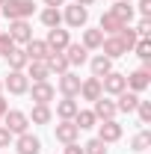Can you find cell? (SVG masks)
I'll return each instance as SVG.
<instances>
[{
  "label": "cell",
  "mask_w": 151,
  "mask_h": 154,
  "mask_svg": "<svg viewBox=\"0 0 151 154\" xmlns=\"http://www.w3.org/2000/svg\"><path fill=\"white\" fill-rule=\"evenodd\" d=\"M3 15L9 21H27L33 12H36V3L33 0H3Z\"/></svg>",
  "instance_id": "obj_1"
},
{
  "label": "cell",
  "mask_w": 151,
  "mask_h": 154,
  "mask_svg": "<svg viewBox=\"0 0 151 154\" xmlns=\"http://www.w3.org/2000/svg\"><path fill=\"white\" fill-rule=\"evenodd\" d=\"M3 128H6L12 136H21V134L30 131V119H27V113H21V110H6V116H3Z\"/></svg>",
  "instance_id": "obj_2"
},
{
  "label": "cell",
  "mask_w": 151,
  "mask_h": 154,
  "mask_svg": "<svg viewBox=\"0 0 151 154\" xmlns=\"http://www.w3.org/2000/svg\"><path fill=\"white\" fill-rule=\"evenodd\" d=\"M122 134H125V128H122L116 119L98 122V139H101L104 145H113V142H119V139H122Z\"/></svg>",
  "instance_id": "obj_3"
},
{
  "label": "cell",
  "mask_w": 151,
  "mask_h": 154,
  "mask_svg": "<svg viewBox=\"0 0 151 154\" xmlns=\"http://www.w3.org/2000/svg\"><path fill=\"white\" fill-rule=\"evenodd\" d=\"M101 89H104V95H119V92H125L128 89V77L122 74V71H110V74L101 77Z\"/></svg>",
  "instance_id": "obj_4"
},
{
  "label": "cell",
  "mask_w": 151,
  "mask_h": 154,
  "mask_svg": "<svg viewBox=\"0 0 151 154\" xmlns=\"http://www.w3.org/2000/svg\"><path fill=\"white\" fill-rule=\"evenodd\" d=\"M62 21L68 24V27H86V21H89V9L86 6H80V3H71V6H65V12H62Z\"/></svg>",
  "instance_id": "obj_5"
},
{
  "label": "cell",
  "mask_w": 151,
  "mask_h": 154,
  "mask_svg": "<svg viewBox=\"0 0 151 154\" xmlns=\"http://www.w3.org/2000/svg\"><path fill=\"white\" fill-rule=\"evenodd\" d=\"M3 89H9V95H27L30 77L24 74V71H9V77L3 80Z\"/></svg>",
  "instance_id": "obj_6"
},
{
  "label": "cell",
  "mask_w": 151,
  "mask_h": 154,
  "mask_svg": "<svg viewBox=\"0 0 151 154\" xmlns=\"http://www.w3.org/2000/svg\"><path fill=\"white\" fill-rule=\"evenodd\" d=\"M27 92H30V98H33V104H48V107H51V101L57 98V89H54L48 80H42V83H33Z\"/></svg>",
  "instance_id": "obj_7"
},
{
  "label": "cell",
  "mask_w": 151,
  "mask_h": 154,
  "mask_svg": "<svg viewBox=\"0 0 151 154\" xmlns=\"http://www.w3.org/2000/svg\"><path fill=\"white\" fill-rule=\"evenodd\" d=\"M9 38L15 45H27L33 38V24L30 21H9Z\"/></svg>",
  "instance_id": "obj_8"
},
{
  "label": "cell",
  "mask_w": 151,
  "mask_h": 154,
  "mask_svg": "<svg viewBox=\"0 0 151 154\" xmlns=\"http://www.w3.org/2000/svg\"><path fill=\"white\" fill-rule=\"evenodd\" d=\"M45 45H48L51 51L62 54V51L71 45V36H68V30H62V27H54V30H48V38H45Z\"/></svg>",
  "instance_id": "obj_9"
},
{
  "label": "cell",
  "mask_w": 151,
  "mask_h": 154,
  "mask_svg": "<svg viewBox=\"0 0 151 154\" xmlns=\"http://www.w3.org/2000/svg\"><path fill=\"white\" fill-rule=\"evenodd\" d=\"M125 77H128V89L136 92V95L145 92V89L151 86V71L148 68H136V71H131V74H125Z\"/></svg>",
  "instance_id": "obj_10"
},
{
  "label": "cell",
  "mask_w": 151,
  "mask_h": 154,
  "mask_svg": "<svg viewBox=\"0 0 151 154\" xmlns=\"http://www.w3.org/2000/svg\"><path fill=\"white\" fill-rule=\"evenodd\" d=\"M80 83H83V80H80L74 71H65V74H59V80H57V86H59V92H62V98H77Z\"/></svg>",
  "instance_id": "obj_11"
},
{
  "label": "cell",
  "mask_w": 151,
  "mask_h": 154,
  "mask_svg": "<svg viewBox=\"0 0 151 154\" xmlns=\"http://www.w3.org/2000/svg\"><path fill=\"white\" fill-rule=\"evenodd\" d=\"M15 151L18 154H39L42 151V139H39L36 134H21V136H15Z\"/></svg>",
  "instance_id": "obj_12"
},
{
  "label": "cell",
  "mask_w": 151,
  "mask_h": 154,
  "mask_svg": "<svg viewBox=\"0 0 151 154\" xmlns=\"http://www.w3.org/2000/svg\"><path fill=\"white\" fill-rule=\"evenodd\" d=\"M104 95V89H101V77H86L83 83H80V92H77V98H83V101H98V98Z\"/></svg>",
  "instance_id": "obj_13"
},
{
  "label": "cell",
  "mask_w": 151,
  "mask_h": 154,
  "mask_svg": "<svg viewBox=\"0 0 151 154\" xmlns=\"http://www.w3.org/2000/svg\"><path fill=\"white\" fill-rule=\"evenodd\" d=\"M92 113H95L98 122H107V119H116V116H119V107H116V101H110L107 95H101L98 101H95Z\"/></svg>",
  "instance_id": "obj_14"
},
{
  "label": "cell",
  "mask_w": 151,
  "mask_h": 154,
  "mask_svg": "<svg viewBox=\"0 0 151 154\" xmlns=\"http://www.w3.org/2000/svg\"><path fill=\"white\" fill-rule=\"evenodd\" d=\"M54 136H57V142L68 145V142H77L80 139V128H77L74 122H59L57 128H54Z\"/></svg>",
  "instance_id": "obj_15"
},
{
  "label": "cell",
  "mask_w": 151,
  "mask_h": 154,
  "mask_svg": "<svg viewBox=\"0 0 151 154\" xmlns=\"http://www.w3.org/2000/svg\"><path fill=\"white\" fill-rule=\"evenodd\" d=\"M24 74L30 77L33 83H42V80H48V77H51V68H48V62H45V59H30V62H27V68H24Z\"/></svg>",
  "instance_id": "obj_16"
},
{
  "label": "cell",
  "mask_w": 151,
  "mask_h": 154,
  "mask_svg": "<svg viewBox=\"0 0 151 154\" xmlns=\"http://www.w3.org/2000/svg\"><path fill=\"white\" fill-rule=\"evenodd\" d=\"M101 51H104V57H110V59H119V57H125V54H128V48L122 45V38H119V36H104Z\"/></svg>",
  "instance_id": "obj_17"
},
{
  "label": "cell",
  "mask_w": 151,
  "mask_h": 154,
  "mask_svg": "<svg viewBox=\"0 0 151 154\" xmlns=\"http://www.w3.org/2000/svg\"><path fill=\"white\" fill-rule=\"evenodd\" d=\"M24 54H27V59H48L51 57V48L45 45V38H30L24 45Z\"/></svg>",
  "instance_id": "obj_18"
},
{
  "label": "cell",
  "mask_w": 151,
  "mask_h": 154,
  "mask_svg": "<svg viewBox=\"0 0 151 154\" xmlns=\"http://www.w3.org/2000/svg\"><path fill=\"white\" fill-rule=\"evenodd\" d=\"M62 54H65V59H68V65H83V62H89V51H86L80 42H71Z\"/></svg>",
  "instance_id": "obj_19"
},
{
  "label": "cell",
  "mask_w": 151,
  "mask_h": 154,
  "mask_svg": "<svg viewBox=\"0 0 151 154\" xmlns=\"http://www.w3.org/2000/svg\"><path fill=\"white\" fill-rule=\"evenodd\" d=\"M77 110H80V101H77V98H62V101H57L59 122H71V119L77 116Z\"/></svg>",
  "instance_id": "obj_20"
},
{
  "label": "cell",
  "mask_w": 151,
  "mask_h": 154,
  "mask_svg": "<svg viewBox=\"0 0 151 154\" xmlns=\"http://www.w3.org/2000/svg\"><path fill=\"white\" fill-rule=\"evenodd\" d=\"M122 27H125V21H119L113 12H110V9H107V12L101 15V21H98V30H101L104 36H116V33H119Z\"/></svg>",
  "instance_id": "obj_21"
},
{
  "label": "cell",
  "mask_w": 151,
  "mask_h": 154,
  "mask_svg": "<svg viewBox=\"0 0 151 154\" xmlns=\"http://www.w3.org/2000/svg\"><path fill=\"white\" fill-rule=\"evenodd\" d=\"M27 119H30V125H51L54 110H51L48 104H33V110L27 113Z\"/></svg>",
  "instance_id": "obj_22"
},
{
  "label": "cell",
  "mask_w": 151,
  "mask_h": 154,
  "mask_svg": "<svg viewBox=\"0 0 151 154\" xmlns=\"http://www.w3.org/2000/svg\"><path fill=\"white\" fill-rule=\"evenodd\" d=\"M3 59L9 62V71H24V68H27V62H30L27 54H24V48H18V45H15V48H12Z\"/></svg>",
  "instance_id": "obj_23"
},
{
  "label": "cell",
  "mask_w": 151,
  "mask_h": 154,
  "mask_svg": "<svg viewBox=\"0 0 151 154\" xmlns=\"http://www.w3.org/2000/svg\"><path fill=\"white\" fill-rule=\"evenodd\" d=\"M48 62V68H51V74H65V71H71V65H68V59H65V54H57V51H51V57L45 59Z\"/></svg>",
  "instance_id": "obj_24"
},
{
  "label": "cell",
  "mask_w": 151,
  "mask_h": 154,
  "mask_svg": "<svg viewBox=\"0 0 151 154\" xmlns=\"http://www.w3.org/2000/svg\"><path fill=\"white\" fill-rule=\"evenodd\" d=\"M119 101H116V107H119V113H133L136 110V104H139V95L131 92V89H125V92H119Z\"/></svg>",
  "instance_id": "obj_25"
},
{
  "label": "cell",
  "mask_w": 151,
  "mask_h": 154,
  "mask_svg": "<svg viewBox=\"0 0 151 154\" xmlns=\"http://www.w3.org/2000/svg\"><path fill=\"white\" fill-rule=\"evenodd\" d=\"M89 68H92V77H104V74L113 71V59L104 57V54H98V57L89 59Z\"/></svg>",
  "instance_id": "obj_26"
},
{
  "label": "cell",
  "mask_w": 151,
  "mask_h": 154,
  "mask_svg": "<svg viewBox=\"0 0 151 154\" xmlns=\"http://www.w3.org/2000/svg\"><path fill=\"white\" fill-rule=\"evenodd\" d=\"M110 12H113L119 21H125V24H131L133 15H136V12H133V3H128V0H116L113 6H110Z\"/></svg>",
  "instance_id": "obj_27"
},
{
  "label": "cell",
  "mask_w": 151,
  "mask_h": 154,
  "mask_svg": "<svg viewBox=\"0 0 151 154\" xmlns=\"http://www.w3.org/2000/svg\"><path fill=\"white\" fill-rule=\"evenodd\" d=\"M101 42H104V33L98 30V27H92V30H83V48L86 51H101Z\"/></svg>",
  "instance_id": "obj_28"
},
{
  "label": "cell",
  "mask_w": 151,
  "mask_h": 154,
  "mask_svg": "<svg viewBox=\"0 0 151 154\" xmlns=\"http://www.w3.org/2000/svg\"><path fill=\"white\" fill-rule=\"evenodd\" d=\"M39 18H42V24H45L48 30H54V27H59V24H62V12H59V9H54V6H45Z\"/></svg>",
  "instance_id": "obj_29"
},
{
  "label": "cell",
  "mask_w": 151,
  "mask_h": 154,
  "mask_svg": "<svg viewBox=\"0 0 151 154\" xmlns=\"http://www.w3.org/2000/svg\"><path fill=\"white\" fill-rule=\"evenodd\" d=\"M71 122H74L80 131H89V128H95V125H98V119H95L92 110H77V116L71 119Z\"/></svg>",
  "instance_id": "obj_30"
},
{
  "label": "cell",
  "mask_w": 151,
  "mask_h": 154,
  "mask_svg": "<svg viewBox=\"0 0 151 154\" xmlns=\"http://www.w3.org/2000/svg\"><path fill=\"white\" fill-rule=\"evenodd\" d=\"M133 51H136V57L142 59V68H148V65H151V42H148V38H136Z\"/></svg>",
  "instance_id": "obj_31"
},
{
  "label": "cell",
  "mask_w": 151,
  "mask_h": 154,
  "mask_svg": "<svg viewBox=\"0 0 151 154\" xmlns=\"http://www.w3.org/2000/svg\"><path fill=\"white\" fill-rule=\"evenodd\" d=\"M148 148H151V134L148 131H139V134L131 139V151L139 154V151H148Z\"/></svg>",
  "instance_id": "obj_32"
},
{
  "label": "cell",
  "mask_w": 151,
  "mask_h": 154,
  "mask_svg": "<svg viewBox=\"0 0 151 154\" xmlns=\"http://www.w3.org/2000/svg\"><path fill=\"white\" fill-rule=\"evenodd\" d=\"M116 36L122 38V45H125L128 51H133V45H136V38H139L136 33H133V27H131V24H125V27H122V30H119Z\"/></svg>",
  "instance_id": "obj_33"
},
{
  "label": "cell",
  "mask_w": 151,
  "mask_h": 154,
  "mask_svg": "<svg viewBox=\"0 0 151 154\" xmlns=\"http://www.w3.org/2000/svg\"><path fill=\"white\" fill-rule=\"evenodd\" d=\"M133 113L139 116V125H151V101H142L139 98V104H136Z\"/></svg>",
  "instance_id": "obj_34"
},
{
  "label": "cell",
  "mask_w": 151,
  "mask_h": 154,
  "mask_svg": "<svg viewBox=\"0 0 151 154\" xmlns=\"http://www.w3.org/2000/svg\"><path fill=\"white\" fill-rule=\"evenodd\" d=\"M83 154H107V145L95 136V139H89V142L83 145Z\"/></svg>",
  "instance_id": "obj_35"
},
{
  "label": "cell",
  "mask_w": 151,
  "mask_h": 154,
  "mask_svg": "<svg viewBox=\"0 0 151 154\" xmlns=\"http://www.w3.org/2000/svg\"><path fill=\"white\" fill-rule=\"evenodd\" d=\"M133 33L139 38H148V33H151V18H139L136 21V27H133Z\"/></svg>",
  "instance_id": "obj_36"
},
{
  "label": "cell",
  "mask_w": 151,
  "mask_h": 154,
  "mask_svg": "<svg viewBox=\"0 0 151 154\" xmlns=\"http://www.w3.org/2000/svg\"><path fill=\"white\" fill-rule=\"evenodd\" d=\"M12 48H15V42L9 38V33H0V57H6Z\"/></svg>",
  "instance_id": "obj_37"
},
{
  "label": "cell",
  "mask_w": 151,
  "mask_h": 154,
  "mask_svg": "<svg viewBox=\"0 0 151 154\" xmlns=\"http://www.w3.org/2000/svg\"><path fill=\"white\" fill-rule=\"evenodd\" d=\"M133 12H139L142 18H151V0H136V9Z\"/></svg>",
  "instance_id": "obj_38"
},
{
  "label": "cell",
  "mask_w": 151,
  "mask_h": 154,
  "mask_svg": "<svg viewBox=\"0 0 151 154\" xmlns=\"http://www.w3.org/2000/svg\"><path fill=\"white\" fill-rule=\"evenodd\" d=\"M12 142H15V136H12L6 128H3V125H0V148H9Z\"/></svg>",
  "instance_id": "obj_39"
},
{
  "label": "cell",
  "mask_w": 151,
  "mask_h": 154,
  "mask_svg": "<svg viewBox=\"0 0 151 154\" xmlns=\"http://www.w3.org/2000/svg\"><path fill=\"white\" fill-rule=\"evenodd\" d=\"M62 154H83V145H80V142H68V145L62 148Z\"/></svg>",
  "instance_id": "obj_40"
},
{
  "label": "cell",
  "mask_w": 151,
  "mask_h": 154,
  "mask_svg": "<svg viewBox=\"0 0 151 154\" xmlns=\"http://www.w3.org/2000/svg\"><path fill=\"white\" fill-rule=\"evenodd\" d=\"M6 110H9V104H6V98L0 95V125H3V116H6Z\"/></svg>",
  "instance_id": "obj_41"
},
{
  "label": "cell",
  "mask_w": 151,
  "mask_h": 154,
  "mask_svg": "<svg viewBox=\"0 0 151 154\" xmlns=\"http://www.w3.org/2000/svg\"><path fill=\"white\" fill-rule=\"evenodd\" d=\"M45 6H54V9H59V6H65V0H45Z\"/></svg>",
  "instance_id": "obj_42"
},
{
  "label": "cell",
  "mask_w": 151,
  "mask_h": 154,
  "mask_svg": "<svg viewBox=\"0 0 151 154\" xmlns=\"http://www.w3.org/2000/svg\"><path fill=\"white\" fill-rule=\"evenodd\" d=\"M74 3H80V6H86V9H89V6H92L95 0H74Z\"/></svg>",
  "instance_id": "obj_43"
},
{
  "label": "cell",
  "mask_w": 151,
  "mask_h": 154,
  "mask_svg": "<svg viewBox=\"0 0 151 154\" xmlns=\"http://www.w3.org/2000/svg\"><path fill=\"white\" fill-rule=\"evenodd\" d=\"M0 95H3V80H0Z\"/></svg>",
  "instance_id": "obj_44"
},
{
  "label": "cell",
  "mask_w": 151,
  "mask_h": 154,
  "mask_svg": "<svg viewBox=\"0 0 151 154\" xmlns=\"http://www.w3.org/2000/svg\"><path fill=\"white\" fill-rule=\"evenodd\" d=\"M0 6H3V0H0Z\"/></svg>",
  "instance_id": "obj_45"
},
{
  "label": "cell",
  "mask_w": 151,
  "mask_h": 154,
  "mask_svg": "<svg viewBox=\"0 0 151 154\" xmlns=\"http://www.w3.org/2000/svg\"><path fill=\"white\" fill-rule=\"evenodd\" d=\"M128 3H133V0H128Z\"/></svg>",
  "instance_id": "obj_46"
}]
</instances>
